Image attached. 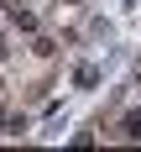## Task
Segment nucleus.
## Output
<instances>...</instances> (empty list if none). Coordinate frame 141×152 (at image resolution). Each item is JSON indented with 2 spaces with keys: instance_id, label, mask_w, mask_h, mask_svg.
Instances as JSON below:
<instances>
[{
  "instance_id": "obj_1",
  "label": "nucleus",
  "mask_w": 141,
  "mask_h": 152,
  "mask_svg": "<svg viewBox=\"0 0 141 152\" xmlns=\"http://www.w3.org/2000/svg\"><path fill=\"white\" fill-rule=\"evenodd\" d=\"M125 137H136V142H141V115H125Z\"/></svg>"
}]
</instances>
